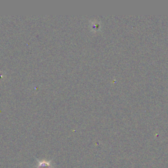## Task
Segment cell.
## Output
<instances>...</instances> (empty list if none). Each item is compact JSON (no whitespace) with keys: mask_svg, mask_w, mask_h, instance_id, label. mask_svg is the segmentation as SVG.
I'll use <instances>...</instances> for the list:
<instances>
[{"mask_svg":"<svg viewBox=\"0 0 168 168\" xmlns=\"http://www.w3.org/2000/svg\"><path fill=\"white\" fill-rule=\"evenodd\" d=\"M38 168H51V165L49 161H38Z\"/></svg>","mask_w":168,"mask_h":168,"instance_id":"1","label":"cell"}]
</instances>
